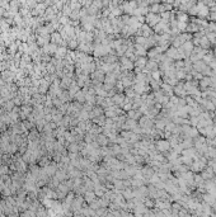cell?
Returning a JSON list of instances; mask_svg holds the SVG:
<instances>
[{"instance_id":"1","label":"cell","mask_w":216,"mask_h":217,"mask_svg":"<svg viewBox=\"0 0 216 217\" xmlns=\"http://www.w3.org/2000/svg\"><path fill=\"white\" fill-rule=\"evenodd\" d=\"M146 20H148L149 26L151 27H155L156 24H158L160 20H162V18H160V15H158V14H153V13H149L148 15H146Z\"/></svg>"},{"instance_id":"4","label":"cell","mask_w":216,"mask_h":217,"mask_svg":"<svg viewBox=\"0 0 216 217\" xmlns=\"http://www.w3.org/2000/svg\"><path fill=\"white\" fill-rule=\"evenodd\" d=\"M197 31H200V27L196 23H191L187 26V32H197Z\"/></svg>"},{"instance_id":"3","label":"cell","mask_w":216,"mask_h":217,"mask_svg":"<svg viewBox=\"0 0 216 217\" xmlns=\"http://www.w3.org/2000/svg\"><path fill=\"white\" fill-rule=\"evenodd\" d=\"M167 56H168L169 58H177V60H179L178 58V50L177 48H174V47H170L167 50Z\"/></svg>"},{"instance_id":"5","label":"cell","mask_w":216,"mask_h":217,"mask_svg":"<svg viewBox=\"0 0 216 217\" xmlns=\"http://www.w3.org/2000/svg\"><path fill=\"white\" fill-rule=\"evenodd\" d=\"M146 64H148V61H146L145 57H140L136 62V66H139V70H141L144 66H146Z\"/></svg>"},{"instance_id":"7","label":"cell","mask_w":216,"mask_h":217,"mask_svg":"<svg viewBox=\"0 0 216 217\" xmlns=\"http://www.w3.org/2000/svg\"><path fill=\"white\" fill-rule=\"evenodd\" d=\"M156 66H158V65H156V62L155 61H149L148 62V64H146V67H149V71H150V70H153V71H155V70H156Z\"/></svg>"},{"instance_id":"2","label":"cell","mask_w":216,"mask_h":217,"mask_svg":"<svg viewBox=\"0 0 216 217\" xmlns=\"http://www.w3.org/2000/svg\"><path fill=\"white\" fill-rule=\"evenodd\" d=\"M156 147H158L160 152H167V151H169V149H170V143H169V141H159L156 143Z\"/></svg>"},{"instance_id":"6","label":"cell","mask_w":216,"mask_h":217,"mask_svg":"<svg viewBox=\"0 0 216 217\" xmlns=\"http://www.w3.org/2000/svg\"><path fill=\"white\" fill-rule=\"evenodd\" d=\"M160 72H159V70H155V71H151V78H153V80L154 81H160Z\"/></svg>"}]
</instances>
